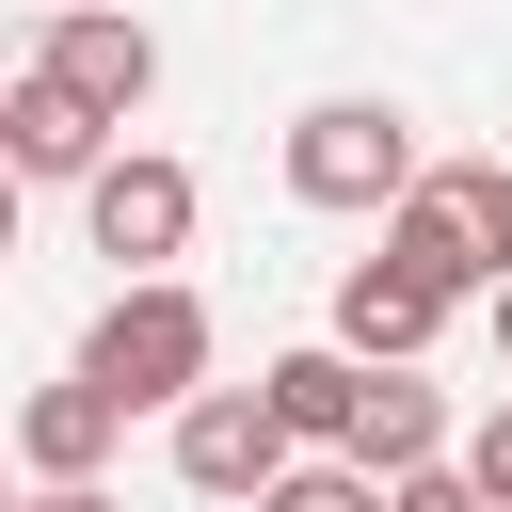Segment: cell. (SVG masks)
<instances>
[{
    "label": "cell",
    "instance_id": "cell-1",
    "mask_svg": "<svg viewBox=\"0 0 512 512\" xmlns=\"http://www.w3.org/2000/svg\"><path fill=\"white\" fill-rule=\"evenodd\" d=\"M384 256L448 304H480L512 272V160H416V192L384 208Z\"/></svg>",
    "mask_w": 512,
    "mask_h": 512
},
{
    "label": "cell",
    "instance_id": "cell-2",
    "mask_svg": "<svg viewBox=\"0 0 512 512\" xmlns=\"http://www.w3.org/2000/svg\"><path fill=\"white\" fill-rule=\"evenodd\" d=\"M208 304L176 288V272H112V304H96V336H80V384H112L128 416H176L192 384H208Z\"/></svg>",
    "mask_w": 512,
    "mask_h": 512
},
{
    "label": "cell",
    "instance_id": "cell-3",
    "mask_svg": "<svg viewBox=\"0 0 512 512\" xmlns=\"http://www.w3.org/2000/svg\"><path fill=\"white\" fill-rule=\"evenodd\" d=\"M288 192L384 224V208L416 192V112H384V96H304V112H288Z\"/></svg>",
    "mask_w": 512,
    "mask_h": 512
},
{
    "label": "cell",
    "instance_id": "cell-4",
    "mask_svg": "<svg viewBox=\"0 0 512 512\" xmlns=\"http://www.w3.org/2000/svg\"><path fill=\"white\" fill-rule=\"evenodd\" d=\"M80 240H96L112 272H176V256H192V160L112 144V160L80 176Z\"/></svg>",
    "mask_w": 512,
    "mask_h": 512
},
{
    "label": "cell",
    "instance_id": "cell-5",
    "mask_svg": "<svg viewBox=\"0 0 512 512\" xmlns=\"http://www.w3.org/2000/svg\"><path fill=\"white\" fill-rule=\"evenodd\" d=\"M32 64H48L64 96H96L112 128L160 96V32H144V16H112V0H48V48H32Z\"/></svg>",
    "mask_w": 512,
    "mask_h": 512
},
{
    "label": "cell",
    "instance_id": "cell-6",
    "mask_svg": "<svg viewBox=\"0 0 512 512\" xmlns=\"http://www.w3.org/2000/svg\"><path fill=\"white\" fill-rule=\"evenodd\" d=\"M272 464H288V416H272L256 384H192V400H176V480H192V496H256Z\"/></svg>",
    "mask_w": 512,
    "mask_h": 512
},
{
    "label": "cell",
    "instance_id": "cell-7",
    "mask_svg": "<svg viewBox=\"0 0 512 512\" xmlns=\"http://www.w3.org/2000/svg\"><path fill=\"white\" fill-rule=\"evenodd\" d=\"M448 320H464V304H448V288H416L400 256H352V272H336V352H352V368H416Z\"/></svg>",
    "mask_w": 512,
    "mask_h": 512
},
{
    "label": "cell",
    "instance_id": "cell-8",
    "mask_svg": "<svg viewBox=\"0 0 512 512\" xmlns=\"http://www.w3.org/2000/svg\"><path fill=\"white\" fill-rule=\"evenodd\" d=\"M0 160H16V192H32V176H64V192H80V176L112 160V112H96V96H64L48 64H16V80H0Z\"/></svg>",
    "mask_w": 512,
    "mask_h": 512
},
{
    "label": "cell",
    "instance_id": "cell-9",
    "mask_svg": "<svg viewBox=\"0 0 512 512\" xmlns=\"http://www.w3.org/2000/svg\"><path fill=\"white\" fill-rule=\"evenodd\" d=\"M112 432H128V400H112V384H80V368L16 400V464H32V480H96V464H112Z\"/></svg>",
    "mask_w": 512,
    "mask_h": 512
},
{
    "label": "cell",
    "instance_id": "cell-10",
    "mask_svg": "<svg viewBox=\"0 0 512 512\" xmlns=\"http://www.w3.org/2000/svg\"><path fill=\"white\" fill-rule=\"evenodd\" d=\"M256 400L288 416V448H352V400H368V368L320 336V352H272V368H256Z\"/></svg>",
    "mask_w": 512,
    "mask_h": 512
},
{
    "label": "cell",
    "instance_id": "cell-11",
    "mask_svg": "<svg viewBox=\"0 0 512 512\" xmlns=\"http://www.w3.org/2000/svg\"><path fill=\"white\" fill-rule=\"evenodd\" d=\"M432 448H464V432H448V400H432L416 368H368V400H352V464H368V480H400V464H432Z\"/></svg>",
    "mask_w": 512,
    "mask_h": 512
},
{
    "label": "cell",
    "instance_id": "cell-12",
    "mask_svg": "<svg viewBox=\"0 0 512 512\" xmlns=\"http://www.w3.org/2000/svg\"><path fill=\"white\" fill-rule=\"evenodd\" d=\"M240 512H384V480H368L352 448H288V464H272Z\"/></svg>",
    "mask_w": 512,
    "mask_h": 512
},
{
    "label": "cell",
    "instance_id": "cell-13",
    "mask_svg": "<svg viewBox=\"0 0 512 512\" xmlns=\"http://www.w3.org/2000/svg\"><path fill=\"white\" fill-rule=\"evenodd\" d=\"M384 512H496V496H480V480L432 448V464H400V480H384Z\"/></svg>",
    "mask_w": 512,
    "mask_h": 512
},
{
    "label": "cell",
    "instance_id": "cell-14",
    "mask_svg": "<svg viewBox=\"0 0 512 512\" xmlns=\"http://www.w3.org/2000/svg\"><path fill=\"white\" fill-rule=\"evenodd\" d=\"M448 464H464V480H480V496H496V512H512V400H496V416H480V432H464V448H448Z\"/></svg>",
    "mask_w": 512,
    "mask_h": 512
},
{
    "label": "cell",
    "instance_id": "cell-15",
    "mask_svg": "<svg viewBox=\"0 0 512 512\" xmlns=\"http://www.w3.org/2000/svg\"><path fill=\"white\" fill-rule=\"evenodd\" d=\"M16 512H128V496H96V480H32Z\"/></svg>",
    "mask_w": 512,
    "mask_h": 512
},
{
    "label": "cell",
    "instance_id": "cell-16",
    "mask_svg": "<svg viewBox=\"0 0 512 512\" xmlns=\"http://www.w3.org/2000/svg\"><path fill=\"white\" fill-rule=\"evenodd\" d=\"M480 320H496V368H512V272H496V288H480Z\"/></svg>",
    "mask_w": 512,
    "mask_h": 512
},
{
    "label": "cell",
    "instance_id": "cell-17",
    "mask_svg": "<svg viewBox=\"0 0 512 512\" xmlns=\"http://www.w3.org/2000/svg\"><path fill=\"white\" fill-rule=\"evenodd\" d=\"M0 256H16V160H0Z\"/></svg>",
    "mask_w": 512,
    "mask_h": 512
},
{
    "label": "cell",
    "instance_id": "cell-18",
    "mask_svg": "<svg viewBox=\"0 0 512 512\" xmlns=\"http://www.w3.org/2000/svg\"><path fill=\"white\" fill-rule=\"evenodd\" d=\"M0 512H16V480H0Z\"/></svg>",
    "mask_w": 512,
    "mask_h": 512
}]
</instances>
